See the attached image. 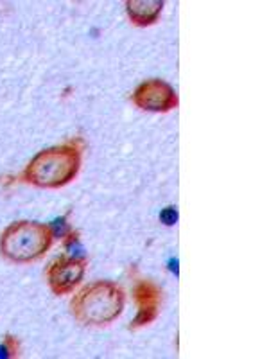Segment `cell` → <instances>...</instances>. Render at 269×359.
Instances as JSON below:
<instances>
[{"instance_id":"cell-1","label":"cell","mask_w":269,"mask_h":359,"mask_svg":"<svg viewBox=\"0 0 269 359\" xmlns=\"http://www.w3.org/2000/svg\"><path fill=\"white\" fill-rule=\"evenodd\" d=\"M81 168L79 147L67 146L49 147L34 156L24 171V180L36 187L56 189L72 182Z\"/></svg>"},{"instance_id":"cell-2","label":"cell","mask_w":269,"mask_h":359,"mask_svg":"<svg viewBox=\"0 0 269 359\" xmlns=\"http://www.w3.org/2000/svg\"><path fill=\"white\" fill-rule=\"evenodd\" d=\"M124 309V291L115 282L101 280L83 287L72 300L74 316L85 325H106Z\"/></svg>"},{"instance_id":"cell-3","label":"cell","mask_w":269,"mask_h":359,"mask_svg":"<svg viewBox=\"0 0 269 359\" xmlns=\"http://www.w3.org/2000/svg\"><path fill=\"white\" fill-rule=\"evenodd\" d=\"M53 229L34 221L9 224L0 236V252L13 262H31L43 255L53 245Z\"/></svg>"},{"instance_id":"cell-4","label":"cell","mask_w":269,"mask_h":359,"mask_svg":"<svg viewBox=\"0 0 269 359\" xmlns=\"http://www.w3.org/2000/svg\"><path fill=\"white\" fill-rule=\"evenodd\" d=\"M133 102L140 110L171 111L178 107V94L169 83L162 79H149L137 86L133 92Z\"/></svg>"},{"instance_id":"cell-5","label":"cell","mask_w":269,"mask_h":359,"mask_svg":"<svg viewBox=\"0 0 269 359\" xmlns=\"http://www.w3.org/2000/svg\"><path fill=\"white\" fill-rule=\"evenodd\" d=\"M86 261L76 257H60L47 269V280L56 294H67L78 286L85 275Z\"/></svg>"},{"instance_id":"cell-6","label":"cell","mask_w":269,"mask_h":359,"mask_svg":"<svg viewBox=\"0 0 269 359\" xmlns=\"http://www.w3.org/2000/svg\"><path fill=\"white\" fill-rule=\"evenodd\" d=\"M133 294L134 302H137V316H134L131 327L140 329V327H146L155 322L156 316H158L162 291L151 280H142L134 286Z\"/></svg>"},{"instance_id":"cell-7","label":"cell","mask_w":269,"mask_h":359,"mask_svg":"<svg viewBox=\"0 0 269 359\" xmlns=\"http://www.w3.org/2000/svg\"><path fill=\"white\" fill-rule=\"evenodd\" d=\"M163 9L162 0H130L126 2V11L134 25H151L160 18Z\"/></svg>"}]
</instances>
